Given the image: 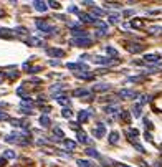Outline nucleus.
Here are the masks:
<instances>
[{"label":"nucleus","mask_w":162,"mask_h":167,"mask_svg":"<svg viewBox=\"0 0 162 167\" xmlns=\"http://www.w3.org/2000/svg\"><path fill=\"white\" fill-rule=\"evenodd\" d=\"M88 118H89V111H86V109H83V111H79V114H78V119H79V123H84Z\"/></svg>","instance_id":"obj_18"},{"label":"nucleus","mask_w":162,"mask_h":167,"mask_svg":"<svg viewBox=\"0 0 162 167\" xmlns=\"http://www.w3.org/2000/svg\"><path fill=\"white\" fill-rule=\"evenodd\" d=\"M119 18H121V17H119L118 13H111V15H109V22L111 23H118Z\"/></svg>","instance_id":"obj_32"},{"label":"nucleus","mask_w":162,"mask_h":167,"mask_svg":"<svg viewBox=\"0 0 162 167\" xmlns=\"http://www.w3.org/2000/svg\"><path fill=\"white\" fill-rule=\"evenodd\" d=\"M71 35H73L75 38H84V37H88L86 30H81V28H76V30H73Z\"/></svg>","instance_id":"obj_13"},{"label":"nucleus","mask_w":162,"mask_h":167,"mask_svg":"<svg viewBox=\"0 0 162 167\" xmlns=\"http://www.w3.org/2000/svg\"><path fill=\"white\" fill-rule=\"evenodd\" d=\"M5 161H7V159L0 157V167H3V165H5Z\"/></svg>","instance_id":"obj_49"},{"label":"nucleus","mask_w":162,"mask_h":167,"mask_svg":"<svg viewBox=\"0 0 162 167\" xmlns=\"http://www.w3.org/2000/svg\"><path fill=\"white\" fill-rule=\"evenodd\" d=\"M79 22H83V23H96L98 22V18L96 17H93L91 13H84V12H79Z\"/></svg>","instance_id":"obj_3"},{"label":"nucleus","mask_w":162,"mask_h":167,"mask_svg":"<svg viewBox=\"0 0 162 167\" xmlns=\"http://www.w3.org/2000/svg\"><path fill=\"white\" fill-rule=\"evenodd\" d=\"M53 134H55V136H58V139H63V137H65V134H63V131L60 129V127H55Z\"/></svg>","instance_id":"obj_35"},{"label":"nucleus","mask_w":162,"mask_h":167,"mask_svg":"<svg viewBox=\"0 0 162 167\" xmlns=\"http://www.w3.org/2000/svg\"><path fill=\"white\" fill-rule=\"evenodd\" d=\"M104 133H106V129H104V124H103V123H99L96 129H93V134H94L96 137H103Z\"/></svg>","instance_id":"obj_8"},{"label":"nucleus","mask_w":162,"mask_h":167,"mask_svg":"<svg viewBox=\"0 0 162 167\" xmlns=\"http://www.w3.org/2000/svg\"><path fill=\"white\" fill-rule=\"evenodd\" d=\"M126 134L131 136V141H132V137H134V136H139V131H137V129H128V131H126Z\"/></svg>","instance_id":"obj_36"},{"label":"nucleus","mask_w":162,"mask_h":167,"mask_svg":"<svg viewBox=\"0 0 162 167\" xmlns=\"http://www.w3.org/2000/svg\"><path fill=\"white\" fill-rule=\"evenodd\" d=\"M121 116L124 121H129V113H121Z\"/></svg>","instance_id":"obj_45"},{"label":"nucleus","mask_w":162,"mask_h":167,"mask_svg":"<svg viewBox=\"0 0 162 167\" xmlns=\"http://www.w3.org/2000/svg\"><path fill=\"white\" fill-rule=\"evenodd\" d=\"M78 167H91V165H89V162H88V161H81V159H79V161H78Z\"/></svg>","instance_id":"obj_41"},{"label":"nucleus","mask_w":162,"mask_h":167,"mask_svg":"<svg viewBox=\"0 0 162 167\" xmlns=\"http://www.w3.org/2000/svg\"><path fill=\"white\" fill-rule=\"evenodd\" d=\"M149 33H152V35H159V33H162V27H160V25H154V27L149 28Z\"/></svg>","instance_id":"obj_22"},{"label":"nucleus","mask_w":162,"mask_h":167,"mask_svg":"<svg viewBox=\"0 0 162 167\" xmlns=\"http://www.w3.org/2000/svg\"><path fill=\"white\" fill-rule=\"evenodd\" d=\"M132 144H134V147H136L139 152H146V151H144V147H142V146H141V144H137L136 141H132Z\"/></svg>","instance_id":"obj_43"},{"label":"nucleus","mask_w":162,"mask_h":167,"mask_svg":"<svg viewBox=\"0 0 162 167\" xmlns=\"http://www.w3.org/2000/svg\"><path fill=\"white\" fill-rule=\"evenodd\" d=\"M118 167H131V165H126V164H119Z\"/></svg>","instance_id":"obj_52"},{"label":"nucleus","mask_w":162,"mask_h":167,"mask_svg":"<svg viewBox=\"0 0 162 167\" xmlns=\"http://www.w3.org/2000/svg\"><path fill=\"white\" fill-rule=\"evenodd\" d=\"M75 76H76V78H81V80H93L94 74H93V73H84V71H81V73L76 71Z\"/></svg>","instance_id":"obj_16"},{"label":"nucleus","mask_w":162,"mask_h":167,"mask_svg":"<svg viewBox=\"0 0 162 167\" xmlns=\"http://www.w3.org/2000/svg\"><path fill=\"white\" fill-rule=\"evenodd\" d=\"M37 28H40L41 31H47V33H56V27H53V25H50L48 22H45V20H38L37 22Z\"/></svg>","instance_id":"obj_1"},{"label":"nucleus","mask_w":162,"mask_h":167,"mask_svg":"<svg viewBox=\"0 0 162 167\" xmlns=\"http://www.w3.org/2000/svg\"><path fill=\"white\" fill-rule=\"evenodd\" d=\"M93 61H94V63H99V65H106V66L114 65V63H116L114 60H111V58H104V56H94Z\"/></svg>","instance_id":"obj_4"},{"label":"nucleus","mask_w":162,"mask_h":167,"mask_svg":"<svg viewBox=\"0 0 162 167\" xmlns=\"http://www.w3.org/2000/svg\"><path fill=\"white\" fill-rule=\"evenodd\" d=\"M61 88H63L61 84H55V86H51V88H50V93H58V91L61 90Z\"/></svg>","instance_id":"obj_39"},{"label":"nucleus","mask_w":162,"mask_h":167,"mask_svg":"<svg viewBox=\"0 0 162 167\" xmlns=\"http://www.w3.org/2000/svg\"><path fill=\"white\" fill-rule=\"evenodd\" d=\"M91 15H98V17H101V15H104V10L103 8H99V7H93L91 8Z\"/></svg>","instance_id":"obj_23"},{"label":"nucleus","mask_w":162,"mask_h":167,"mask_svg":"<svg viewBox=\"0 0 162 167\" xmlns=\"http://www.w3.org/2000/svg\"><path fill=\"white\" fill-rule=\"evenodd\" d=\"M66 66H68L70 70H78L79 68V63H68Z\"/></svg>","instance_id":"obj_42"},{"label":"nucleus","mask_w":162,"mask_h":167,"mask_svg":"<svg viewBox=\"0 0 162 167\" xmlns=\"http://www.w3.org/2000/svg\"><path fill=\"white\" fill-rule=\"evenodd\" d=\"M68 12H70V13H75V12H78V8L73 5V7H70V8H68Z\"/></svg>","instance_id":"obj_46"},{"label":"nucleus","mask_w":162,"mask_h":167,"mask_svg":"<svg viewBox=\"0 0 162 167\" xmlns=\"http://www.w3.org/2000/svg\"><path fill=\"white\" fill-rule=\"evenodd\" d=\"M5 119H8V116L5 113H0V121H5Z\"/></svg>","instance_id":"obj_47"},{"label":"nucleus","mask_w":162,"mask_h":167,"mask_svg":"<svg viewBox=\"0 0 162 167\" xmlns=\"http://www.w3.org/2000/svg\"><path fill=\"white\" fill-rule=\"evenodd\" d=\"M104 5L109 7V8H119V7H121V3H119V2H106Z\"/></svg>","instance_id":"obj_34"},{"label":"nucleus","mask_w":162,"mask_h":167,"mask_svg":"<svg viewBox=\"0 0 162 167\" xmlns=\"http://www.w3.org/2000/svg\"><path fill=\"white\" fill-rule=\"evenodd\" d=\"M48 5H50L51 8H60V2H48Z\"/></svg>","instance_id":"obj_44"},{"label":"nucleus","mask_w":162,"mask_h":167,"mask_svg":"<svg viewBox=\"0 0 162 167\" xmlns=\"http://www.w3.org/2000/svg\"><path fill=\"white\" fill-rule=\"evenodd\" d=\"M159 60H160V56L157 55V53H151V55L144 56V61H147V63H156V61H159Z\"/></svg>","instance_id":"obj_10"},{"label":"nucleus","mask_w":162,"mask_h":167,"mask_svg":"<svg viewBox=\"0 0 162 167\" xmlns=\"http://www.w3.org/2000/svg\"><path fill=\"white\" fill-rule=\"evenodd\" d=\"M13 31H17V33H18V35H27V33H28V30H27L25 27H17V28H15V30H13Z\"/></svg>","instance_id":"obj_37"},{"label":"nucleus","mask_w":162,"mask_h":167,"mask_svg":"<svg viewBox=\"0 0 162 167\" xmlns=\"http://www.w3.org/2000/svg\"><path fill=\"white\" fill-rule=\"evenodd\" d=\"M3 159H15V152L13 151H5L3 152Z\"/></svg>","instance_id":"obj_33"},{"label":"nucleus","mask_w":162,"mask_h":167,"mask_svg":"<svg viewBox=\"0 0 162 167\" xmlns=\"http://www.w3.org/2000/svg\"><path fill=\"white\" fill-rule=\"evenodd\" d=\"M63 144H65V147H68L70 151H73V149L76 147V142H75V141H70V139H65V141H63Z\"/></svg>","instance_id":"obj_27"},{"label":"nucleus","mask_w":162,"mask_h":167,"mask_svg":"<svg viewBox=\"0 0 162 167\" xmlns=\"http://www.w3.org/2000/svg\"><path fill=\"white\" fill-rule=\"evenodd\" d=\"M118 141H119V134L116 133V131H112V133L109 134V142H111V144H118Z\"/></svg>","instance_id":"obj_20"},{"label":"nucleus","mask_w":162,"mask_h":167,"mask_svg":"<svg viewBox=\"0 0 162 167\" xmlns=\"http://www.w3.org/2000/svg\"><path fill=\"white\" fill-rule=\"evenodd\" d=\"M119 111V108L118 106H106V108H104V113H106V114H112V113H118Z\"/></svg>","instance_id":"obj_24"},{"label":"nucleus","mask_w":162,"mask_h":167,"mask_svg":"<svg viewBox=\"0 0 162 167\" xmlns=\"http://www.w3.org/2000/svg\"><path fill=\"white\" fill-rule=\"evenodd\" d=\"M141 108H142V106H141L139 103H137L134 108H132V114H134L136 118H139V116H141Z\"/></svg>","instance_id":"obj_28"},{"label":"nucleus","mask_w":162,"mask_h":167,"mask_svg":"<svg viewBox=\"0 0 162 167\" xmlns=\"http://www.w3.org/2000/svg\"><path fill=\"white\" fill-rule=\"evenodd\" d=\"M152 167H162V165H159V162H156V164H154Z\"/></svg>","instance_id":"obj_53"},{"label":"nucleus","mask_w":162,"mask_h":167,"mask_svg":"<svg viewBox=\"0 0 162 167\" xmlns=\"http://www.w3.org/2000/svg\"><path fill=\"white\" fill-rule=\"evenodd\" d=\"M10 124H12L13 127H25V126H27V124L22 123L20 119H10Z\"/></svg>","instance_id":"obj_25"},{"label":"nucleus","mask_w":162,"mask_h":167,"mask_svg":"<svg viewBox=\"0 0 162 167\" xmlns=\"http://www.w3.org/2000/svg\"><path fill=\"white\" fill-rule=\"evenodd\" d=\"M73 96H75V98H79V96H84V98H88V96H91V91L79 88V90H75V91H73Z\"/></svg>","instance_id":"obj_9"},{"label":"nucleus","mask_w":162,"mask_h":167,"mask_svg":"<svg viewBox=\"0 0 162 167\" xmlns=\"http://www.w3.org/2000/svg\"><path fill=\"white\" fill-rule=\"evenodd\" d=\"M132 13H134V12H132V10H126V12H124V15H126V17H131Z\"/></svg>","instance_id":"obj_48"},{"label":"nucleus","mask_w":162,"mask_h":167,"mask_svg":"<svg viewBox=\"0 0 162 167\" xmlns=\"http://www.w3.org/2000/svg\"><path fill=\"white\" fill-rule=\"evenodd\" d=\"M118 94L121 96V98H126V99H134L136 96H137V94H136L132 90H121Z\"/></svg>","instance_id":"obj_6"},{"label":"nucleus","mask_w":162,"mask_h":167,"mask_svg":"<svg viewBox=\"0 0 162 167\" xmlns=\"http://www.w3.org/2000/svg\"><path fill=\"white\" fill-rule=\"evenodd\" d=\"M94 27H98V28H101V31H106L108 30V25L104 23V22H101V20H98L96 23H94Z\"/></svg>","instance_id":"obj_29"},{"label":"nucleus","mask_w":162,"mask_h":167,"mask_svg":"<svg viewBox=\"0 0 162 167\" xmlns=\"http://www.w3.org/2000/svg\"><path fill=\"white\" fill-rule=\"evenodd\" d=\"M47 53H48L50 56H56V58H61V56H65V51H63V50H60V48H48Z\"/></svg>","instance_id":"obj_7"},{"label":"nucleus","mask_w":162,"mask_h":167,"mask_svg":"<svg viewBox=\"0 0 162 167\" xmlns=\"http://www.w3.org/2000/svg\"><path fill=\"white\" fill-rule=\"evenodd\" d=\"M40 124H41V126H43V127H48V126H50V118H48V116H40Z\"/></svg>","instance_id":"obj_26"},{"label":"nucleus","mask_w":162,"mask_h":167,"mask_svg":"<svg viewBox=\"0 0 162 167\" xmlns=\"http://www.w3.org/2000/svg\"><path fill=\"white\" fill-rule=\"evenodd\" d=\"M61 114L65 116V118H71V116H73V113H71V109L65 108V109H63V113H61Z\"/></svg>","instance_id":"obj_38"},{"label":"nucleus","mask_w":162,"mask_h":167,"mask_svg":"<svg viewBox=\"0 0 162 167\" xmlns=\"http://www.w3.org/2000/svg\"><path fill=\"white\" fill-rule=\"evenodd\" d=\"M146 139H147V141H152V137H151L149 133H146Z\"/></svg>","instance_id":"obj_51"},{"label":"nucleus","mask_w":162,"mask_h":167,"mask_svg":"<svg viewBox=\"0 0 162 167\" xmlns=\"http://www.w3.org/2000/svg\"><path fill=\"white\" fill-rule=\"evenodd\" d=\"M0 37H3V38H12L13 33L8 30V28H0Z\"/></svg>","instance_id":"obj_19"},{"label":"nucleus","mask_w":162,"mask_h":167,"mask_svg":"<svg viewBox=\"0 0 162 167\" xmlns=\"http://www.w3.org/2000/svg\"><path fill=\"white\" fill-rule=\"evenodd\" d=\"M144 78L142 76H132V78H129L128 81H131V83H137V81H142Z\"/></svg>","instance_id":"obj_40"},{"label":"nucleus","mask_w":162,"mask_h":167,"mask_svg":"<svg viewBox=\"0 0 162 167\" xmlns=\"http://www.w3.org/2000/svg\"><path fill=\"white\" fill-rule=\"evenodd\" d=\"M71 43L75 45V47H83V48H88L91 43H93V40H91L89 37H84V38H73Z\"/></svg>","instance_id":"obj_2"},{"label":"nucleus","mask_w":162,"mask_h":167,"mask_svg":"<svg viewBox=\"0 0 162 167\" xmlns=\"http://www.w3.org/2000/svg\"><path fill=\"white\" fill-rule=\"evenodd\" d=\"M8 76H10V78H17V71H15V73H13V71L8 73Z\"/></svg>","instance_id":"obj_50"},{"label":"nucleus","mask_w":162,"mask_h":167,"mask_svg":"<svg viewBox=\"0 0 162 167\" xmlns=\"http://www.w3.org/2000/svg\"><path fill=\"white\" fill-rule=\"evenodd\" d=\"M108 90H111V86L106 83H99V84H94L93 86V91H108Z\"/></svg>","instance_id":"obj_14"},{"label":"nucleus","mask_w":162,"mask_h":167,"mask_svg":"<svg viewBox=\"0 0 162 167\" xmlns=\"http://www.w3.org/2000/svg\"><path fill=\"white\" fill-rule=\"evenodd\" d=\"M131 27H134V28H142V27H144V22H142V20H132V22H131Z\"/></svg>","instance_id":"obj_30"},{"label":"nucleus","mask_w":162,"mask_h":167,"mask_svg":"<svg viewBox=\"0 0 162 167\" xmlns=\"http://www.w3.org/2000/svg\"><path fill=\"white\" fill-rule=\"evenodd\" d=\"M27 43L30 47H41V45H45L43 40H40V38H27Z\"/></svg>","instance_id":"obj_12"},{"label":"nucleus","mask_w":162,"mask_h":167,"mask_svg":"<svg viewBox=\"0 0 162 167\" xmlns=\"http://www.w3.org/2000/svg\"><path fill=\"white\" fill-rule=\"evenodd\" d=\"M84 152H86L88 156H91V157H96V159L99 157V152H98V151H96V149H94V147H88V149H86V151H84Z\"/></svg>","instance_id":"obj_21"},{"label":"nucleus","mask_w":162,"mask_h":167,"mask_svg":"<svg viewBox=\"0 0 162 167\" xmlns=\"http://www.w3.org/2000/svg\"><path fill=\"white\" fill-rule=\"evenodd\" d=\"M2 78H3V73H2V71H0V81H2Z\"/></svg>","instance_id":"obj_54"},{"label":"nucleus","mask_w":162,"mask_h":167,"mask_svg":"<svg viewBox=\"0 0 162 167\" xmlns=\"http://www.w3.org/2000/svg\"><path fill=\"white\" fill-rule=\"evenodd\" d=\"M56 98V101L60 103V104H63V106H70V99L66 98V96H61V94H58V96H55Z\"/></svg>","instance_id":"obj_17"},{"label":"nucleus","mask_w":162,"mask_h":167,"mask_svg":"<svg viewBox=\"0 0 162 167\" xmlns=\"http://www.w3.org/2000/svg\"><path fill=\"white\" fill-rule=\"evenodd\" d=\"M76 137H78V142H81V144H86V142H89V139L86 137V134H84L83 131H78V133H76Z\"/></svg>","instance_id":"obj_15"},{"label":"nucleus","mask_w":162,"mask_h":167,"mask_svg":"<svg viewBox=\"0 0 162 167\" xmlns=\"http://www.w3.org/2000/svg\"><path fill=\"white\" fill-rule=\"evenodd\" d=\"M126 48H128L131 53H141L144 50V45H141V43H128Z\"/></svg>","instance_id":"obj_5"},{"label":"nucleus","mask_w":162,"mask_h":167,"mask_svg":"<svg viewBox=\"0 0 162 167\" xmlns=\"http://www.w3.org/2000/svg\"><path fill=\"white\" fill-rule=\"evenodd\" d=\"M33 7H35V10H38V12H41V13L47 12V8H48L47 3H45V2H38V0H37V2H33Z\"/></svg>","instance_id":"obj_11"},{"label":"nucleus","mask_w":162,"mask_h":167,"mask_svg":"<svg viewBox=\"0 0 162 167\" xmlns=\"http://www.w3.org/2000/svg\"><path fill=\"white\" fill-rule=\"evenodd\" d=\"M106 53H108V55H111V56H118V55H119L118 50L112 48V47H106Z\"/></svg>","instance_id":"obj_31"}]
</instances>
